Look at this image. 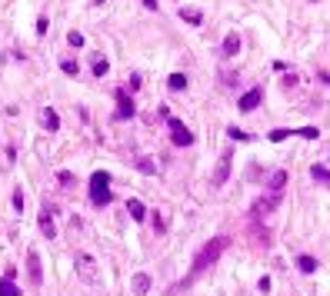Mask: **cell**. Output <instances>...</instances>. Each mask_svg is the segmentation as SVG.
Listing matches in <instances>:
<instances>
[{"mask_svg": "<svg viewBox=\"0 0 330 296\" xmlns=\"http://www.w3.org/2000/svg\"><path fill=\"white\" fill-rule=\"evenodd\" d=\"M227 246H230V239H227V236H214L210 243H203V246H200V253H197V260H194V266H190V276L184 280V286H187V283H194V280H197L200 273L207 270V266H214V263H217V256H220Z\"/></svg>", "mask_w": 330, "mask_h": 296, "instance_id": "cell-1", "label": "cell"}, {"mask_svg": "<svg viewBox=\"0 0 330 296\" xmlns=\"http://www.w3.org/2000/svg\"><path fill=\"white\" fill-rule=\"evenodd\" d=\"M90 200H94V207H107L110 203V177L103 170H97L90 177Z\"/></svg>", "mask_w": 330, "mask_h": 296, "instance_id": "cell-2", "label": "cell"}, {"mask_svg": "<svg viewBox=\"0 0 330 296\" xmlns=\"http://www.w3.org/2000/svg\"><path fill=\"white\" fill-rule=\"evenodd\" d=\"M230 166H234V157H230V150H223L220 157H217L214 173H210V187H217V190H220L223 183L230 180Z\"/></svg>", "mask_w": 330, "mask_h": 296, "instance_id": "cell-3", "label": "cell"}, {"mask_svg": "<svg viewBox=\"0 0 330 296\" xmlns=\"http://www.w3.org/2000/svg\"><path fill=\"white\" fill-rule=\"evenodd\" d=\"M77 276H80L83 283H90V286L100 280V273H97V260L90 256V253H80V256H77Z\"/></svg>", "mask_w": 330, "mask_h": 296, "instance_id": "cell-4", "label": "cell"}, {"mask_svg": "<svg viewBox=\"0 0 330 296\" xmlns=\"http://www.w3.org/2000/svg\"><path fill=\"white\" fill-rule=\"evenodd\" d=\"M170 140H173V146H190L194 143V133L187 130L180 120H170Z\"/></svg>", "mask_w": 330, "mask_h": 296, "instance_id": "cell-5", "label": "cell"}, {"mask_svg": "<svg viewBox=\"0 0 330 296\" xmlns=\"http://www.w3.org/2000/svg\"><path fill=\"white\" fill-rule=\"evenodd\" d=\"M27 273H30V286H40V283H44V273H40V253H37V250L27 253Z\"/></svg>", "mask_w": 330, "mask_h": 296, "instance_id": "cell-6", "label": "cell"}, {"mask_svg": "<svg viewBox=\"0 0 330 296\" xmlns=\"http://www.w3.org/2000/svg\"><path fill=\"white\" fill-rule=\"evenodd\" d=\"M277 203H280V196H264V200H257L254 203V220H264V216H270L273 210H277Z\"/></svg>", "mask_w": 330, "mask_h": 296, "instance_id": "cell-7", "label": "cell"}, {"mask_svg": "<svg viewBox=\"0 0 330 296\" xmlns=\"http://www.w3.org/2000/svg\"><path fill=\"white\" fill-rule=\"evenodd\" d=\"M117 120H127V117H133V100L127 97V90H117V114H114Z\"/></svg>", "mask_w": 330, "mask_h": 296, "instance_id": "cell-8", "label": "cell"}, {"mask_svg": "<svg viewBox=\"0 0 330 296\" xmlns=\"http://www.w3.org/2000/svg\"><path fill=\"white\" fill-rule=\"evenodd\" d=\"M260 100H264V90H260V87L247 90V94L240 97V110H244V114H250V110H254V107H257V103H260Z\"/></svg>", "mask_w": 330, "mask_h": 296, "instance_id": "cell-9", "label": "cell"}, {"mask_svg": "<svg viewBox=\"0 0 330 296\" xmlns=\"http://www.w3.org/2000/svg\"><path fill=\"white\" fill-rule=\"evenodd\" d=\"M40 123H44V130H60V117L57 114H54V110L50 107H44V110H40Z\"/></svg>", "mask_w": 330, "mask_h": 296, "instance_id": "cell-10", "label": "cell"}, {"mask_svg": "<svg viewBox=\"0 0 330 296\" xmlns=\"http://www.w3.org/2000/svg\"><path fill=\"white\" fill-rule=\"evenodd\" d=\"M284 187H287V170H273L270 173V193L280 196V193H284Z\"/></svg>", "mask_w": 330, "mask_h": 296, "instance_id": "cell-11", "label": "cell"}, {"mask_svg": "<svg viewBox=\"0 0 330 296\" xmlns=\"http://www.w3.org/2000/svg\"><path fill=\"white\" fill-rule=\"evenodd\" d=\"M237 50H240V37H237V33H227L220 53H223V57H237Z\"/></svg>", "mask_w": 330, "mask_h": 296, "instance_id": "cell-12", "label": "cell"}, {"mask_svg": "<svg viewBox=\"0 0 330 296\" xmlns=\"http://www.w3.org/2000/svg\"><path fill=\"white\" fill-rule=\"evenodd\" d=\"M37 220H40V233H44L47 239H50L54 233H57V227H54V220H50V210H40V216H37Z\"/></svg>", "mask_w": 330, "mask_h": 296, "instance_id": "cell-13", "label": "cell"}, {"mask_svg": "<svg viewBox=\"0 0 330 296\" xmlns=\"http://www.w3.org/2000/svg\"><path fill=\"white\" fill-rule=\"evenodd\" d=\"M130 286H133V293H137V296H144L147 290H150V276H147V273H137V276L130 280Z\"/></svg>", "mask_w": 330, "mask_h": 296, "instance_id": "cell-14", "label": "cell"}, {"mask_svg": "<svg viewBox=\"0 0 330 296\" xmlns=\"http://www.w3.org/2000/svg\"><path fill=\"white\" fill-rule=\"evenodd\" d=\"M310 177H314V180H317V183H320V187H330V170H327V166H320V163H314V166H310Z\"/></svg>", "mask_w": 330, "mask_h": 296, "instance_id": "cell-15", "label": "cell"}, {"mask_svg": "<svg viewBox=\"0 0 330 296\" xmlns=\"http://www.w3.org/2000/svg\"><path fill=\"white\" fill-rule=\"evenodd\" d=\"M180 20H187L190 27H197L203 17H200V10H197V7H184V10H180Z\"/></svg>", "mask_w": 330, "mask_h": 296, "instance_id": "cell-16", "label": "cell"}, {"mask_svg": "<svg viewBox=\"0 0 330 296\" xmlns=\"http://www.w3.org/2000/svg\"><path fill=\"white\" fill-rule=\"evenodd\" d=\"M297 270H300V273H314V270H317V260L304 253V256H297Z\"/></svg>", "mask_w": 330, "mask_h": 296, "instance_id": "cell-17", "label": "cell"}, {"mask_svg": "<svg viewBox=\"0 0 330 296\" xmlns=\"http://www.w3.org/2000/svg\"><path fill=\"white\" fill-rule=\"evenodd\" d=\"M0 296H20V286L13 283V280H0Z\"/></svg>", "mask_w": 330, "mask_h": 296, "instance_id": "cell-18", "label": "cell"}, {"mask_svg": "<svg viewBox=\"0 0 330 296\" xmlns=\"http://www.w3.org/2000/svg\"><path fill=\"white\" fill-rule=\"evenodd\" d=\"M133 163H137V170H144V173H157L153 160H150V157H144V153H137V160H133Z\"/></svg>", "mask_w": 330, "mask_h": 296, "instance_id": "cell-19", "label": "cell"}, {"mask_svg": "<svg viewBox=\"0 0 330 296\" xmlns=\"http://www.w3.org/2000/svg\"><path fill=\"white\" fill-rule=\"evenodd\" d=\"M90 63H94V73H97V77H103V73H107V70H110L107 57H100V53H94V60H90Z\"/></svg>", "mask_w": 330, "mask_h": 296, "instance_id": "cell-20", "label": "cell"}, {"mask_svg": "<svg viewBox=\"0 0 330 296\" xmlns=\"http://www.w3.org/2000/svg\"><path fill=\"white\" fill-rule=\"evenodd\" d=\"M167 87H170V90H184L187 87V77L184 73H170V77H167Z\"/></svg>", "mask_w": 330, "mask_h": 296, "instance_id": "cell-21", "label": "cell"}, {"mask_svg": "<svg viewBox=\"0 0 330 296\" xmlns=\"http://www.w3.org/2000/svg\"><path fill=\"white\" fill-rule=\"evenodd\" d=\"M127 207H130V216H133V220H144V216H147V210H144V203H140V200H130Z\"/></svg>", "mask_w": 330, "mask_h": 296, "instance_id": "cell-22", "label": "cell"}, {"mask_svg": "<svg viewBox=\"0 0 330 296\" xmlns=\"http://www.w3.org/2000/svg\"><path fill=\"white\" fill-rule=\"evenodd\" d=\"M60 70L70 73V77H77V60H60Z\"/></svg>", "mask_w": 330, "mask_h": 296, "instance_id": "cell-23", "label": "cell"}, {"mask_svg": "<svg viewBox=\"0 0 330 296\" xmlns=\"http://www.w3.org/2000/svg\"><path fill=\"white\" fill-rule=\"evenodd\" d=\"M300 137H304V140H317L320 133H317V126H300Z\"/></svg>", "mask_w": 330, "mask_h": 296, "instance_id": "cell-24", "label": "cell"}, {"mask_svg": "<svg viewBox=\"0 0 330 296\" xmlns=\"http://www.w3.org/2000/svg\"><path fill=\"white\" fill-rule=\"evenodd\" d=\"M67 44H70V47H83V37H80L77 30H70V33H67Z\"/></svg>", "mask_w": 330, "mask_h": 296, "instance_id": "cell-25", "label": "cell"}, {"mask_svg": "<svg viewBox=\"0 0 330 296\" xmlns=\"http://www.w3.org/2000/svg\"><path fill=\"white\" fill-rule=\"evenodd\" d=\"M57 180H60V187H67V190L74 187V173H67V170H64V173H57Z\"/></svg>", "mask_w": 330, "mask_h": 296, "instance_id": "cell-26", "label": "cell"}, {"mask_svg": "<svg viewBox=\"0 0 330 296\" xmlns=\"http://www.w3.org/2000/svg\"><path fill=\"white\" fill-rule=\"evenodd\" d=\"M13 210H24V190H13Z\"/></svg>", "mask_w": 330, "mask_h": 296, "instance_id": "cell-27", "label": "cell"}, {"mask_svg": "<svg viewBox=\"0 0 330 296\" xmlns=\"http://www.w3.org/2000/svg\"><path fill=\"white\" fill-rule=\"evenodd\" d=\"M227 133H230V140H247V133H244V130H237V126H230Z\"/></svg>", "mask_w": 330, "mask_h": 296, "instance_id": "cell-28", "label": "cell"}, {"mask_svg": "<svg viewBox=\"0 0 330 296\" xmlns=\"http://www.w3.org/2000/svg\"><path fill=\"white\" fill-rule=\"evenodd\" d=\"M37 33H47V17H37Z\"/></svg>", "mask_w": 330, "mask_h": 296, "instance_id": "cell-29", "label": "cell"}, {"mask_svg": "<svg viewBox=\"0 0 330 296\" xmlns=\"http://www.w3.org/2000/svg\"><path fill=\"white\" fill-rule=\"evenodd\" d=\"M140 4H144L147 10H157V0H140Z\"/></svg>", "mask_w": 330, "mask_h": 296, "instance_id": "cell-30", "label": "cell"}]
</instances>
